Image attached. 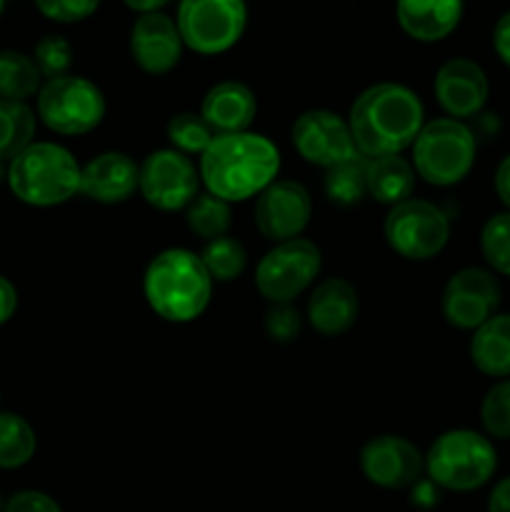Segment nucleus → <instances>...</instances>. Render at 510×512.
<instances>
[{
  "instance_id": "1",
  "label": "nucleus",
  "mask_w": 510,
  "mask_h": 512,
  "mask_svg": "<svg viewBox=\"0 0 510 512\" xmlns=\"http://www.w3.org/2000/svg\"><path fill=\"white\" fill-rule=\"evenodd\" d=\"M345 120L358 155L385 158L413 148L425 125V108L413 88L385 80L365 88L353 100Z\"/></svg>"
},
{
  "instance_id": "2",
  "label": "nucleus",
  "mask_w": 510,
  "mask_h": 512,
  "mask_svg": "<svg viewBox=\"0 0 510 512\" xmlns=\"http://www.w3.org/2000/svg\"><path fill=\"white\" fill-rule=\"evenodd\" d=\"M198 173L205 193L230 205L243 203L258 198L278 180L280 150L268 135L253 130L215 135L208 150L200 155Z\"/></svg>"
},
{
  "instance_id": "3",
  "label": "nucleus",
  "mask_w": 510,
  "mask_h": 512,
  "mask_svg": "<svg viewBox=\"0 0 510 512\" xmlns=\"http://www.w3.org/2000/svg\"><path fill=\"white\" fill-rule=\"evenodd\" d=\"M213 280L198 253L165 248L143 273V295L150 310L168 323H193L213 300Z\"/></svg>"
},
{
  "instance_id": "4",
  "label": "nucleus",
  "mask_w": 510,
  "mask_h": 512,
  "mask_svg": "<svg viewBox=\"0 0 510 512\" xmlns=\"http://www.w3.org/2000/svg\"><path fill=\"white\" fill-rule=\"evenodd\" d=\"M80 168L65 145L35 140L8 163L5 183L10 193L30 208H58L80 195Z\"/></svg>"
},
{
  "instance_id": "5",
  "label": "nucleus",
  "mask_w": 510,
  "mask_h": 512,
  "mask_svg": "<svg viewBox=\"0 0 510 512\" xmlns=\"http://www.w3.org/2000/svg\"><path fill=\"white\" fill-rule=\"evenodd\" d=\"M498 450L485 433L445 430L425 453V475L448 493H475L495 478Z\"/></svg>"
},
{
  "instance_id": "6",
  "label": "nucleus",
  "mask_w": 510,
  "mask_h": 512,
  "mask_svg": "<svg viewBox=\"0 0 510 512\" xmlns=\"http://www.w3.org/2000/svg\"><path fill=\"white\" fill-rule=\"evenodd\" d=\"M415 175L435 188L463 183L478 158V135L463 120L435 118L423 125L410 148Z\"/></svg>"
},
{
  "instance_id": "7",
  "label": "nucleus",
  "mask_w": 510,
  "mask_h": 512,
  "mask_svg": "<svg viewBox=\"0 0 510 512\" xmlns=\"http://www.w3.org/2000/svg\"><path fill=\"white\" fill-rule=\"evenodd\" d=\"M108 103L98 85L85 75H63L45 80L35 100V115L58 135H85L98 128Z\"/></svg>"
},
{
  "instance_id": "8",
  "label": "nucleus",
  "mask_w": 510,
  "mask_h": 512,
  "mask_svg": "<svg viewBox=\"0 0 510 512\" xmlns=\"http://www.w3.org/2000/svg\"><path fill=\"white\" fill-rule=\"evenodd\" d=\"M180 38L198 55H220L235 48L248 28L243 0H183L175 8Z\"/></svg>"
},
{
  "instance_id": "9",
  "label": "nucleus",
  "mask_w": 510,
  "mask_h": 512,
  "mask_svg": "<svg viewBox=\"0 0 510 512\" xmlns=\"http://www.w3.org/2000/svg\"><path fill=\"white\" fill-rule=\"evenodd\" d=\"M450 215L440 205L423 198H410L388 210L383 223L385 243L405 260L435 258L450 243Z\"/></svg>"
},
{
  "instance_id": "10",
  "label": "nucleus",
  "mask_w": 510,
  "mask_h": 512,
  "mask_svg": "<svg viewBox=\"0 0 510 512\" xmlns=\"http://www.w3.org/2000/svg\"><path fill=\"white\" fill-rule=\"evenodd\" d=\"M323 268V253L308 238L275 243L255 268V288L270 305H288L310 290Z\"/></svg>"
},
{
  "instance_id": "11",
  "label": "nucleus",
  "mask_w": 510,
  "mask_h": 512,
  "mask_svg": "<svg viewBox=\"0 0 510 512\" xmlns=\"http://www.w3.org/2000/svg\"><path fill=\"white\" fill-rule=\"evenodd\" d=\"M198 165L173 148H160L140 160V185L150 208L160 213H180L200 195Z\"/></svg>"
},
{
  "instance_id": "12",
  "label": "nucleus",
  "mask_w": 510,
  "mask_h": 512,
  "mask_svg": "<svg viewBox=\"0 0 510 512\" xmlns=\"http://www.w3.org/2000/svg\"><path fill=\"white\" fill-rule=\"evenodd\" d=\"M503 285L488 268L468 265L453 273L440 293V313L445 323L458 330H475L500 313Z\"/></svg>"
},
{
  "instance_id": "13",
  "label": "nucleus",
  "mask_w": 510,
  "mask_h": 512,
  "mask_svg": "<svg viewBox=\"0 0 510 512\" xmlns=\"http://www.w3.org/2000/svg\"><path fill=\"white\" fill-rule=\"evenodd\" d=\"M293 148L305 163L315 168H338L358 155L350 135L348 120L325 108H313L300 113L290 128Z\"/></svg>"
},
{
  "instance_id": "14",
  "label": "nucleus",
  "mask_w": 510,
  "mask_h": 512,
  "mask_svg": "<svg viewBox=\"0 0 510 512\" xmlns=\"http://www.w3.org/2000/svg\"><path fill=\"white\" fill-rule=\"evenodd\" d=\"M310 218H313V198L298 180L278 178L255 198V228L273 243L303 238Z\"/></svg>"
},
{
  "instance_id": "15",
  "label": "nucleus",
  "mask_w": 510,
  "mask_h": 512,
  "mask_svg": "<svg viewBox=\"0 0 510 512\" xmlns=\"http://www.w3.org/2000/svg\"><path fill=\"white\" fill-rule=\"evenodd\" d=\"M360 470L365 480L383 490L413 488L425 475V455L403 435H375L360 448Z\"/></svg>"
},
{
  "instance_id": "16",
  "label": "nucleus",
  "mask_w": 510,
  "mask_h": 512,
  "mask_svg": "<svg viewBox=\"0 0 510 512\" xmlns=\"http://www.w3.org/2000/svg\"><path fill=\"white\" fill-rule=\"evenodd\" d=\"M433 93L445 118L470 120L478 118L490 98V80L483 65L468 55L448 58L438 68L433 80Z\"/></svg>"
},
{
  "instance_id": "17",
  "label": "nucleus",
  "mask_w": 510,
  "mask_h": 512,
  "mask_svg": "<svg viewBox=\"0 0 510 512\" xmlns=\"http://www.w3.org/2000/svg\"><path fill=\"white\" fill-rule=\"evenodd\" d=\"M130 58L143 73L165 75L183 58V38L175 18L165 10L150 15H138L130 28Z\"/></svg>"
},
{
  "instance_id": "18",
  "label": "nucleus",
  "mask_w": 510,
  "mask_h": 512,
  "mask_svg": "<svg viewBox=\"0 0 510 512\" xmlns=\"http://www.w3.org/2000/svg\"><path fill=\"white\" fill-rule=\"evenodd\" d=\"M140 163L128 153L105 150L80 168V195L100 205H120L138 193Z\"/></svg>"
},
{
  "instance_id": "19",
  "label": "nucleus",
  "mask_w": 510,
  "mask_h": 512,
  "mask_svg": "<svg viewBox=\"0 0 510 512\" xmlns=\"http://www.w3.org/2000/svg\"><path fill=\"white\" fill-rule=\"evenodd\" d=\"M360 315V295L345 278H325L313 285L305 305V320L325 338L345 335Z\"/></svg>"
},
{
  "instance_id": "20",
  "label": "nucleus",
  "mask_w": 510,
  "mask_h": 512,
  "mask_svg": "<svg viewBox=\"0 0 510 512\" xmlns=\"http://www.w3.org/2000/svg\"><path fill=\"white\" fill-rule=\"evenodd\" d=\"M200 115L215 135L248 133L258 115V95L240 80H220L203 95Z\"/></svg>"
},
{
  "instance_id": "21",
  "label": "nucleus",
  "mask_w": 510,
  "mask_h": 512,
  "mask_svg": "<svg viewBox=\"0 0 510 512\" xmlns=\"http://www.w3.org/2000/svg\"><path fill=\"white\" fill-rule=\"evenodd\" d=\"M465 5L460 0H400L395 5V18L418 43H438L448 38L460 25Z\"/></svg>"
},
{
  "instance_id": "22",
  "label": "nucleus",
  "mask_w": 510,
  "mask_h": 512,
  "mask_svg": "<svg viewBox=\"0 0 510 512\" xmlns=\"http://www.w3.org/2000/svg\"><path fill=\"white\" fill-rule=\"evenodd\" d=\"M470 360L483 375L495 380L510 378V313H498L480 325L468 345Z\"/></svg>"
},
{
  "instance_id": "23",
  "label": "nucleus",
  "mask_w": 510,
  "mask_h": 512,
  "mask_svg": "<svg viewBox=\"0 0 510 512\" xmlns=\"http://www.w3.org/2000/svg\"><path fill=\"white\" fill-rule=\"evenodd\" d=\"M365 180H368V198L380 205H388V210L413 198L415 170L403 155L368 158Z\"/></svg>"
},
{
  "instance_id": "24",
  "label": "nucleus",
  "mask_w": 510,
  "mask_h": 512,
  "mask_svg": "<svg viewBox=\"0 0 510 512\" xmlns=\"http://www.w3.org/2000/svg\"><path fill=\"white\" fill-rule=\"evenodd\" d=\"M40 88H43V75L33 55H25L20 50H0V100L25 103L38 95Z\"/></svg>"
},
{
  "instance_id": "25",
  "label": "nucleus",
  "mask_w": 510,
  "mask_h": 512,
  "mask_svg": "<svg viewBox=\"0 0 510 512\" xmlns=\"http://www.w3.org/2000/svg\"><path fill=\"white\" fill-rule=\"evenodd\" d=\"M38 115L28 103L0 100V163H10L35 143Z\"/></svg>"
},
{
  "instance_id": "26",
  "label": "nucleus",
  "mask_w": 510,
  "mask_h": 512,
  "mask_svg": "<svg viewBox=\"0 0 510 512\" xmlns=\"http://www.w3.org/2000/svg\"><path fill=\"white\" fill-rule=\"evenodd\" d=\"M38 435L18 413H0V470H18L33 460Z\"/></svg>"
},
{
  "instance_id": "27",
  "label": "nucleus",
  "mask_w": 510,
  "mask_h": 512,
  "mask_svg": "<svg viewBox=\"0 0 510 512\" xmlns=\"http://www.w3.org/2000/svg\"><path fill=\"white\" fill-rule=\"evenodd\" d=\"M230 223H233V210H230V203L215 198L210 193H200L193 203L185 208V225H188L190 233L195 238L205 240H218L225 238L230 230Z\"/></svg>"
},
{
  "instance_id": "28",
  "label": "nucleus",
  "mask_w": 510,
  "mask_h": 512,
  "mask_svg": "<svg viewBox=\"0 0 510 512\" xmlns=\"http://www.w3.org/2000/svg\"><path fill=\"white\" fill-rule=\"evenodd\" d=\"M365 170H368V158H363V155H355L348 163L325 170L323 188L330 203L343 205V208H353V205L363 203L368 198Z\"/></svg>"
},
{
  "instance_id": "29",
  "label": "nucleus",
  "mask_w": 510,
  "mask_h": 512,
  "mask_svg": "<svg viewBox=\"0 0 510 512\" xmlns=\"http://www.w3.org/2000/svg\"><path fill=\"white\" fill-rule=\"evenodd\" d=\"M198 255L213 283H233L248 268V250L233 235L210 240V243L203 245Z\"/></svg>"
},
{
  "instance_id": "30",
  "label": "nucleus",
  "mask_w": 510,
  "mask_h": 512,
  "mask_svg": "<svg viewBox=\"0 0 510 512\" xmlns=\"http://www.w3.org/2000/svg\"><path fill=\"white\" fill-rule=\"evenodd\" d=\"M165 135H168L170 148L188 155V158L190 155H203L215 138L213 128L205 123L203 115L193 113V110L175 113L165 125Z\"/></svg>"
},
{
  "instance_id": "31",
  "label": "nucleus",
  "mask_w": 510,
  "mask_h": 512,
  "mask_svg": "<svg viewBox=\"0 0 510 512\" xmlns=\"http://www.w3.org/2000/svg\"><path fill=\"white\" fill-rule=\"evenodd\" d=\"M480 253L488 263V270L495 275L510 278V213L490 215L480 228Z\"/></svg>"
},
{
  "instance_id": "32",
  "label": "nucleus",
  "mask_w": 510,
  "mask_h": 512,
  "mask_svg": "<svg viewBox=\"0 0 510 512\" xmlns=\"http://www.w3.org/2000/svg\"><path fill=\"white\" fill-rule=\"evenodd\" d=\"M480 425L490 440H510V378L495 380L483 395Z\"/></svg>"
},
{
  "instance_id": "33",
  "label": "nucleus",
  "mask_w": 510,
  "mask_h": 512,
  "mask_svg": "<svg viewBox=\"0 0 510 512\" xmlns=\"http://www.w3.org/2000/svg\"><path fill=\"white\" fill-rule=\"evenodd\" d=\"M33 60L43 80L63 78L73 65V45L63 35H43L33 48Z\"/></svg>"
},
{
  "instance_id": "34",
  "label": "nucleus",
  "mask_w": 510,
  "mask_h": 512,
  "mask_svg": "<svg viewBox=\"0 0 510 512\" xmlns=\"http://www.w3.org/2000/svg\"><path fill=\"white\" fill-rule=\"evenodd\" d=\"M303 330V318H300V310L293 303L288 305H270L268 313H265V335H268L273 343L288 345Z\"/></svg>"
},
{
  "instance_id": "35",
  "label": "nucleus",
  "mask_w": 510,
  "mask_h": 512,
  "mask_svg": "<svg viewBox=\"0 0 510 512\" xmlns=\"http://www.w3.org/2000/svg\"><path fill=\"white\" fill-rule=\"evenodd\" d=\"M40 15H45L53 23H83L90 15L98 13V0H38L35 3Z\"/></svg>"
},
{
  "instance_id": "36",
  "label": "nucleus",
  "mask_w": 510,
  "mask_h": 512,
  "mask_svg": "<svg viewBox=\"0 0 510 512\" xmlns=\"http://www.w3.org/2000/svg\"><path fill=\"white\" fill-rule=\"evenodd\" d=\"M3 512H63L58 500L40 490H20L5 503Z\"/></svg>"
},
{
  "instance_id": "37",
  "label": "nucleus",
  "mask_w": 510,
  "mask_h": 512,
  "mask_svg": "<svg viewBox=\"0 0 510 512\" xmlns=\"http://www.w3.org/2000/svg\"><path fill=\"white\" fill-rule=\"evenodd\" d=\"M493 50L500 63L510 68V10H505L493 25Z\"/></svg>"
},
{
  "instance_id": "38",
  "label": "nucleus",
  "mask_w": 510,
  "mask_h": 512,
  "mask_svg": "<svg viewBox=\"0 0 510 512\" xmlns=\"http://www.w3.org/2000/svg\"><path fill=\"white\" fill-rule=\"evenodd\" d=\"M493 188H495V195H498V200L503 203V210H508L510 213V153L505 155V158L498 163V168H495Z\"/></svg>"
},
{
  "instance_id": "39",
  "label": "nucleus",
  "mask_w": 510,
  "mask_h": 512,
  "mask_svg": "<svg viewBox=\"0 0 510 512\" xmlns=\"http://www.w3.org/2000/svg\"><path fill=\"white\" fill-rule=\"evenodd\" d=\"M18 310V290L5 275H0V325L8 323Z\"/></svg>"
},
{
  "instance_id": "40",
  "label": "nucleus",
  "mask_w": 510,
  "mask_h": 512,
  "mask_svg": "<svg viewBox=\"0 0 510 512\" xmlns=\"http://www.w3.org/2000/svg\"><path fill=\"white\" fill-rule=\"evenodd\" d=\"M488 512H510V475L500 478L498 483L490 488Z\"/></svg>"
},
{
  "instance_id": "41",
  "label": "nucleus",
  "mask_w": 510,
  "mask_h": 512,
  "mask_svg": "<svg viewBox=\"0 0 510 512\" xmlns=\"http://www.w3.org/2000/svg\"><path fill=\"white\" fill-rule=\"evenodd\" d=\"M125 8L133 10L135 18H138V15L160 13V10L168 8V0H125Z\"/></svg>"
},
{
  "instance_id": "42",
  "label": "nucleus",
  "mask_w": 510,
  "mask_h": 512,
  "mask_svg": "<svg viewBox=\"0 0 510 512\" xmlns=\"http://www.w3.org/2000/svg\"><path fill=\"white\" fill-rule=\"evenodd\" d=\"M3 10H5V3H3V0H0V15H3Z\"/></svg>"
}]
</instances>
